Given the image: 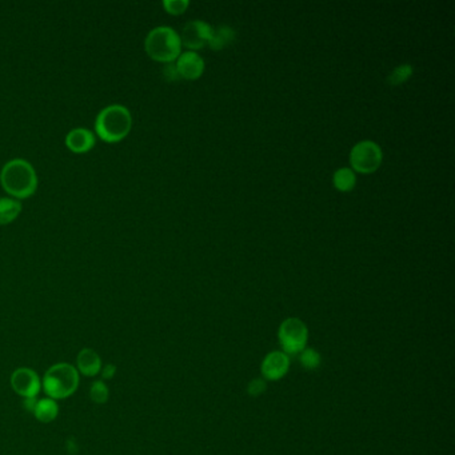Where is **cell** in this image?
Returning a JSON list of instances; mask_svg holds the SVG:
<instances>
[{
	"label": "cell",
	"instance_id": "obj_1",
	"mask_svg": "<svg viewBox=\"0 0 455 455\" xmlns=\"http://www.w3.org/2000/svg\"><path fill=\"white\" fill-rule=\"evenodd\" d=\"M0 184L13 199H27L37 189V175L34 166L25 159L8 160L0 171Z\"/></svg>",
	"mask_w": 455,
	"mask_h": 455
},
{
	"label": "cell",
	"instance_id": "obj_2",
	"mask_svg": "<svg viewBox=\"0 0 455 455\" xmlns=\"http://www.w3.org/2000/svg\"><path fill=\"white\" fill-rule=\"evenodd\" d=\"M131 127V112L129 108L122 105L107 106L96 117V135L106 143L122 142L130 134Z\"/></svg>",
	"mask_w": 455,
	"mask_h": 455
},
{
	"label": "cell",
	"instance_id": "obj_3",
	"mask_svg": "<svg viewBox=\"0 0 455 455\" xmlns=\"http://www.w3.org/2000/svg\"><path fill=\"white\" fill-rule=\"evenodd\" d=\"M144 48L151 59L166 64L172 63L182 54L179 34L171 27H156L146 36Z\"/></svg>",
	"mask_w": 455,
	"mask_h": 455
},
{
	"label": "cell",
	"instance_id": "obj_4",
	"mask_svg": "<svg viewBox=\"0 0 455 455\" xmlns=\"http://www.w3.org/2000/svg\"><path fill=\"white\" fill-rule=\"evenodd\" d=\"M79 386V372L70 363H57L48 369L42 387L48 398L58 401L71 396Z\"/></svg>",
	"mask_w": 455,
	"mask_h": 455
},
{
	"label": "cell",
	"instance_id": "obj_5",
	"mask_svg": "<svg viewBox=\"0 0 455 455\" xmlns=\"http://www.w3.org/2000/svg\"><path fill=\"white\" fill-rule=\"evenodd\" d=\"M384 154L378 144L372 141H362L351 148V170L360 174H372L382 165Z\"/></svg>",
	"mask_w": 455,
	"mask_h": 455
},
{
	"label": "cell",
	"instance_id": "obj_6",
	"mask_svg": "<svg viewBox=\"0 0 455 455\" xmlns=\"http://www.w3.org/2000/svg\"><path fill=\"white\" fill-rule=\"evenodd\" d=\"M278 338L285 354H300L306 348L309 330L298 318H288L280 324Z\"/></svg>",
	"mask_w": 455,
	"mask_h": 455
},
{
	"label": "cell",
	"instance_id": "obj_7",
	"mask_svg": "<svg viewBox=\"0 0 455 455\" xmlns=\"http://www.w3.org/2000/svg\"><path fill=\"white\" fill-rule=\"evenodd\" d=\"M213 34L214 28L210 24L203 20H192L183 27L182 35H179L180 42L182 46L195 52L196 49H201L208 45Z\"/></svg>",
	"mask_w": 455,
	"mask_h": 455
},
{
	"label": "cell",
	"instance_id": "obj_8",
	"mask_svg": "<svg viewBox=\"0 0 455 455\" xmlns=\"http://www.w3.org/2000/svg\"><path fill=\"white\" fill-rule=\"evenodd\" d=\"M11 386L16 394L27 399V398H36L42 389V382L34 370L22 367L12 372Z\"/></svg>",
	"mask_w": 455,
	"mask_h": 455
},
{
	"label": "cell",
	"instance_id": "obj_9",
	"mask_svg": "<svg viewBox=\"0 0 455 455\" xmlns=\"http://www.w3.org/2000/svg\"><path fill=\"white\" fill-rule=\"evenodd\" d=\"M175 67L178 70L180 79L196 81L203 75L204 61L202 57H199V54L194 51H187L180 54L175 63Z\"/></svg>",
	"mask_w": 455,
	"mask_h": 455
},
{
	"label": "cell",
	"instance_id": "obj_10",
	"mask_svg": "<svg viewBox=\"0 0 455 455\" xmlns=\"http://www.w3.org/2000/svg\"><path fill=\"white\" fill-rule=\"evenodd\" d=\"M290 360L282 351L270 353L262 362V375L267 381H279L288 374Z\"/></svg>",
	"mask_w": 455,
	"mask_h": 455
},
{
	"label": "cell",
	"instance_id": "obj_11",
	"mask_svg": "<svg viewBox=\"0 0 455 455\" xmlns=\"http://www.w3.org/2000/svg\"><path fill=\"white\" fill-rule=\"evenodd\" d=\"M95 143V135L83 127L73 129L66 136V146L73 154H85L93 150Z\"/></svg>",
	"mask_w": 455,
	"mask_h": 455
},
{
	"label": "cell",
	"instance_id": "obj_12",
	"mask_svg": "<svg viewBox=\"0 0 455 455\" xmlns=\"http://www.w3.org/2000/svg\"><path fill=\"white\" fill-rule=\"evenodd\" d=\"M78 372L84 377H95L102 370V360L99 354L93 348H83L76 358Z\"/></svg>",
	"mask_w": 455,
	"mask_h": 455
},
{
	"label": "cell",
	"instance_id": "obj_13",
	"mask_svg": "<svg viewBox=\"0 0 455 455\" xmlns=\"http://www.w3.org/2000/svg\"><path fill=\"white\" fill-rule=\"evenodd\" d=\"M23 206L20 201L13 199L11 196L0 198V226H6L12 223L18 216L20 215Z\"/></svg>",
	"mask_w": 455,
	"mask_h": 455
},
{
	"label": "cell",
	"instance_id": "obj_14",
	"mask_svg": "<svg viewBox=\"0 0 455 455\" xmlns=\"http://www.w3.org/2000/svg\"><path fill=\"white\" fill-rule=\"evenodd\" d=\"M35 414L36 420L43 423H49L58 417L59 406L51 398H43L36 402L35 408L32 411Z\"/></svg>",
	"mask_w": 455,
	"mask_h": 455
},
{
	"label": "cell",
	"instance_id": "obj_15",
	"mask_svg": "<svg viewBox=\"0 0 455 455\" xmlns=\"http://www.w3.org/2000/svg\"><path fill=\"white\" fill-rule=\"evenodd\" d=\"M234 40H235V31L228 25H222L214 30V34L208 42V46L214 51H219L232 45Z\"/></svg>",
	"mask_w": 455,
	"mask_h": 455
},
{
	"label": "cell",
	"instance_id": "obj_16",
	"mask_svg": "<svg viewBox=\"0 0 455 455\" xmlns=\"http://www.w3.org/2000/svg\"><path fill=\"white\" fill-rule=\"evenodd\" d=\"M334 187L342 192L351 191L357 184L355 172L348 167H342L336 170L333 177Z\"/></svg>",
	"mask_w": 455,
	"mask_h": 455
},
{
	"label": "cell",
	"instance_id": "obj_17",
	"mask_svg": "<svg viewBox=\"0 0 455 455\" xmlns=\"http://www.w3.org/2000/svg\"><path fill=\"white\" fill-rule=\"evenodd\" d=\"M300 360L302 366L305 369H307V370H315V369H318L321 366L322 358H321L319 353H317L315 350H312V348H305L300 353Z\"/></svg>",
	"mask_w": 455,
	"mask_h": 455
},
{
	"label": "cell",
	"instance_id": "obj_18",
	"mask_svg": "<svg viewBox=\"0 0 455 455\" xmlns=\"http://www.w3.org/2000/svg\"><path fill=\"white\" fill-rule=\"evenodd\" d=\"M411 75H413V67L410 64H402L389 75L387 82L393 85H398V84L405 83L410 79Z\"/></svg>",
	"mask_w": 455,
	"mask_h": 455
},
{
	"label": "cell",
	"instance_id": "obj_19",
	"mask_svg": "<svg viewBox=\"0 0 455 455\" xmlns=\"http://www.w3.org/2000/svg\"><path fill=\"white\" fill-rule=\"evenodd\" d=\"M108 387L106 386V384L103 381H96L91 386L90 389V396H91V401L94 403H98V405H102V403H106L108 401Z\"/></svg>",
	"mask_w": 455,
	"mask_h": 455
},
{
	"label": "cell",
	"instance_id": "obj_20",
	"mask_svg": "<svg viewBox=\"0 0 455 455\" xmlns=\"http://www.w3.org/2000/svg\"><path fill=\"white\" fill-rule=\"evenodd\" d=\"M190 6L189 0H165L163 7L170 15H182Z\"/></svg>",
	"mask_w": 455,
	"mask_h": 455
},
{
	"label": "cell",
	"instance_id": "obj_21",
	"mask_svg": "<svg viewBox=\"0 0 455 455\" xmlns=\"http://www.w3.org/2000/svg\"><path fill=\"white\" fill-rule=\"evenodd\" d=\"M247 391L252 396H261L266 391V382H264V379H254L249 384Z\"/></svg>",
	"mask_w": 455,
	"mask_h": 455
},
{
	"label": "cell",
	"instance_id": "obj_22",
	"mask_svg": "<svg viewBox=\"0 0 455 455\" xmlns=\"http://www.w3.org/2000/svg\"><path fill=\"white\" fill-rule=\"evenodd\" d=\"M163 75H165V78L167 79L168 82H175V81L180 79L178 70H177V67H175V63H167V64L163 67Z\"/></svg>",
	"mask_w": 455,
	"mask_h": 455
},
{
	"label": "cell",
	"instance_id": "obj_23",
	"mask_svg": "<svg viewBox=\"0 0 455 455\" xmlns=\"http://www.w3.org/2000/svg\"><path fill=\"white\" fill-rule=\"evenodd\" d=\"M100 372H102V378H103V379L110 381V379H112V378H114V375L117 374V367H115V365L108 363V365H106L105 367H102Z\"/></svg>",
	"mask_w": 455,
	"mask_h": 455
}]
</instances>
